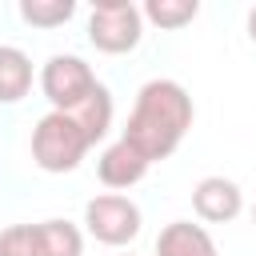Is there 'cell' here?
Returning <instances> with one entry per match:
<instances>
[{"label": "cell", "mask_w": 256, "mask_h": 256, "mask_svg": "<svg viewBox=\"0 0 256 256\" xmlns=\"http://www.w3.org/2000/svg\"><path fill=\"white\" fill-rule=\"evenodd\" d=\"M192 116H196L192 96L176 80H148L132 104V116L120 140H128L136 152L148 156V164H156L180 148V140L192 128Z\"/></svg>", "instance_id": "1"}, {"label": "cell", "mask_w": 256, "mask_h": 256, "mask_svg": "<svg viewBox=\"0 0 256 256\" xmlns=\"http://www.w3.org/2000/svg\"><path fill=\"white\" fill-rule=\"evenodd\" d=\"M88 148H92L88 132H84L80 120L68 116V112H48V116H40L36 128H32V160H36V168H44V172H72V168L84 160Z\"/></svg>", "instance_id": "2"}, {"label": "cell", "mask_w": 256, "mask_h": 256, "mask_svg": "<svg viewBox=\"0 0 256 256\" xmlns=\"http://www.w3.org/2000/svg\"><path fill=\"white\" fill-rule=\"evenodd\" d=\"M84 236L68 220L12 224L0 232V256H80Z\"/></svg>", "instance_id": "3"}, {"label": "cell", "mask_w": 256, "mask_h": 256, "mask_svg": "<svg viewBox=\"0 0 256 256\" xmlns=\"http://www.w3.org/2000/svg\"><path fill=\"white\" fill-rule=\"evenodd\" d=\"M140 36H144V12L132 0H100L88 12V40L108 56L132 52Z\"/></svg>", "instance_id": "4"}, {"label": "cell", "mask_w": 256, "mask_h": 256, "mask_svg": "<svg viewBox=\"0 0 256 256\" xmlns=\"http://www.w3.org/2000/svg\"><path fill=\"white\" fill-rule=\"evenodd\" d=\"M84 228L92 240L108 244V248H120V244H132L140 236V208L136 200L120 196V192H104V196H92L84 204Z\"/></svg>", "instance_id": "5"}, {"label": "cell", "mask_w": 256, "mask_h": 256, "mask_svg": "<svg viewBox=\"0 0 256 256\" xmlns=\"http://www.w3.org/2000/svg\"><path fill=\"white\" fill-rule=\"evenodd\" d=\"M100 88V80L92 76V68L80 56H52L40 68V92L48 96L52 112H72L80 108L92 92Z\"/></svg>", "instance_id": "6"}, {"label": "cell", "mask_w": 256, "mask_h": 256, "mask_svg": "<svg viewBox=\"0 0 256 256\" xmlns=\"http://www.w3.org/2000/svg\"><path fill=\"white\" fill-rule=\"evenodd\" d=\"M192 208H196V216L208 220V224H228V220L240 216L244 192H240V184L228 180V176H204V180L192 188Z\"/></svg>", "instance_id": "7"}, {"label": "cell", "mask_w": 256, "mask_h": 256, "mask_svg": "<svg viewBox=\"0 0 256 256\" xmlns=\"http://www.w3.org/2000/svg\"><path fill=\"white\" fill-rule=\"evenodd\" d=\"M148 168H152V164H148V156H144V152H136L128 140L108 144V148L100 152V160H96V176H100L108 188H132V184H140Z\"/></svg>", "instance_id": "8"}, {"label": "cell", "mask_w": 256, "mask_h": 256, "mask_svg": "<svg viewBox=\"0 0 256 256\" xmlns=\"http://www.w3.org/2000/svg\"><path fill=\"white\" fill-rule=\"evenodd\" d=\"M156 256H220V252H216V240L208 236V228H200L192 220H172L156 236Z\"/></svg>", "instance_id": "9"}, {"label": "cell", "mask_w": 256, "mask_h": 256, "mask_svg": "<svg viewBox=\"0 0 256 256\" xmlns=\"http://www.w3.org/2000/svg\"><path fill=\"white\" fill-rule=\"evenodd\" d=\"M28 88H32V60L20 48L0 44V104L24 100Z\"/></svg>", "instance_id": "10"}, {"label": "cell", "mask_w": 256, "mask_h": 256, "mask_svg": "<svg viewBox=\"0 0 256 256\" xmlns=\"http://www.w3.org/2000/svg\"><path fill=\"white\" fill-rule=\"evenodd\" d=\"M68 116H76V120H80V128L88 132V140L96 144V140L112 128V96H108V88L100 84V88H96V92H92L80 108H72Z\"/></svg>", "instance_id": "11"}, {"label": "cell", "mask_w": 256, "mask_h": 256, "mask_svg": "<svg viewBox=\"0 0 256 256\" xmlns=\"http://www.w3.org/2000/svg\"><path fill=\"white\" fill-rule=\"evenodd\" d=\"M140 12H144V20H152L156 28L176 32V28H184V24H192V20H196L200 4H196V0H148Z\"/></svg>", "instance_id": "12"}, {"label": "cell", "mask_w": 256, "mask_h": 256, "mask_svg": "<svg viewBox=\"0 0 256 256\" xmlns=\"http://www.w3.org/2000/svg\"><path fill=\"white\" fill-rule=\"evenodd\" d=\"M72 12H76L72 0H20V16L32 28H60L72 20Z\"/></svg>", "instance_id": "13"}, {"label": "cell", "mask_w": 256, "mask_h": 256, "mask_svg": "<svg viewBox=\"0 0 256 256\" xmlns=\"http://www.w3.org/2000/svg\"><path fill=\"white\" fill-rule=\"evenodd\" d=\"M248 36H252V44H256V8L248 12Z\"/></svg>", "instance_id": "14"}, {"label": "cell", "mask_w": 256, "mask_h": 256, "mask_svg": "<svg viewBox=\"0 0 256 256\" xmlns=\"http://www.w3.org/2000/svg\"><path fill=\"white\" fill-rule=\"evenodd\" d=\"M252 220H256V204H252Z\"/></svg>", "instance_id": "15"}]
</instances>
